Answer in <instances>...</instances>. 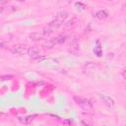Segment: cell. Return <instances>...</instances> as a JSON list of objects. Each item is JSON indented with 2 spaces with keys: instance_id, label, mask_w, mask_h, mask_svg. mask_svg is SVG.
Here are the masks:
<instances>
[{
  "instance_id": "23",
  "label": "cell",
  "mask_w": 126,
  "mask_h": 126,
  "mask_svg": "<svg viewBox=\"0 0 126 126\" xmlns=\"http://www.w3.org/2000/svg\"><path fill=\"white\" fill-rule=\"evenodd\" d=\"M16 1H19V2H24V1H26V0H16Z\"/></svg>"
},
{
  "instance_id": "22",
  "label": "cell",
  "mask_w": 126,
  "mask_h": 126,
  "mask_svg": "<svg viewBox=\"0 0 126 126\" xmlns=\"http://www.w3.org/2000/svg\"><path fill=\"white\" fill-rule=\"evenodd\" d=\"M64 1H65L66 3H71V2L73 1V0H64Z\"/></svg>"
},
{
  "instance_id": "20",
  "label": "cell",
  "mask_w": 126,
  "mask_h": 126,
  "mask_svg": "<svg viewBox=\"0 0 126 126\" xmlns=\"http://www.w3.org/2000/svg\"><path fill=\"white\" fill-rule=\"evenodd\" d=\"M8 2V0H0V4H1V6H3L4 4H6Z\"/></svg>"
},
{
  "instance_id": "3",
  "label": "cell",
  "mask_w": 126,
  "mask_h": 126,
  "mask_svg": "<svg viewBox=\"0 0 126 126\" xmlns=\"http://www.w3.org/2000/svg\"><path fill=\"white\" fill-rule=\"evenodd\" d=\"M28 49L29 47L25 44H16L10 48V51L15 55H24L28 53Z\"/></svg>"
},
{
  "instance_id": "24",
  "label": "cell",
  "mask_w": 126,
  "mask_h": 126,
  "mask_svg": "<svg viewBox=\"0 0 126 126\" xmlns=\"http://www.w3.org/2000/svg\"><path fill=\"white\" fill-rule=\"evenodd\" d=\"M104 1H110V0H104Z\"/></svg>"
},
{
  "instance_id": "12",
  "label": "cell",
  "mask_w": 126,
  "mask_h": 126,
  "mask_svg": "<svg viewBox=\"0 0 126 126\" xmlns=\"http://www.w3.org/2000/svg\"><path fill=\"white\" fill-rule=\"evenodd\" d=\"M33 117L34 116L30 115V116H26V117H21V118H19V120H20V122H22V123H24L26 125H29V124H31L32 122Z\"/></svg>"
},
{
  "instance_id": "21",
  "label": "cell",
  "mask_w": 126,
  "mask_h": 126,
  "mask_svg": "<svg viewBox=\"0 0 126 126\" xmlns=\"http://www.w3.org/2000/svg\"><path fill=\"white\" fill-rule=\"evenodd\" d=\"M122 77H123V79L126 81V70H124V71L122 72Z\"/></svg>"
},
{
  "instance_id": "18",
  "label": "cell",
  "mask_w": 126,
  "mask_h": 126,
  "mask_svg": "<svg viewBox=\"0 0 126 126\" xmlns=\"http://www.w3.org/2000/svg\"><path fill=\"white\" fill-rule=\"evenodd\" d=\"M75 6H76V7H82V9H85V8H86V6H85L83 3H81V2H77V3L75 4Z\"/></svg>"
},
{
  "instance_id": "15",
  "label": "cell",
  "mask_w": 126,
  "mask_h": 126,
  "mask_svg": "<svg viewBox=\"0 0 126 126\" xmlns=\"http://www.w3.org/2000/svg\"><path fill=\"white\" fill-rule=\"evenodd\" d=\"M53 31H54L53 29H51L50 27H47V28L43 29V31H42V33H43V34L45 35V37H46V36H49V35H50V34L53 32Z\"/></svg>"
},
{
  "instance_id": "13",
  "label": "cell",
  "mask_w": 126,
  "mask_h": 126,
  "mask_svg": "<svg viewBox=\"0 0 126 126\" xmlns=\"http://www.w3.org/2000/svg\"><path fill=\"white\" fill-rule=\"evenodd\" d=\"M76 22H77V18H76V17H72L70 20H68V21L64 24V27H65V28H67V29L72 28V27L76 24Z\"/></svg>"
},
{
  "instance_id": "16",
  "label": "cell",
  "mask_w": 126,
  "mask_h": 126,
  "mask_svg": "<svg viewBox=\"0 0 126 126\" xmlns=\"http://www.w3.org/2000/svg\"><path fill=\"white\" fill-rule=\"evenodd\" d=\"M46 59V57L45 56H42V55H39L38 57H36L35 59H33L32 61L33 62H36V63H40V62H42L43 60H45Z\"/></svg>"
},
{
  "instance_id": "1",
  "label": "cell",
  "mask_w": 126,
  "mask_h": 126,
  "mask_svg": "<svg viewBox=\"0 0 126 126\" xmlns=\"http://www.w3.org/2000/svg\"><path fill=\"white\" fill-rule=\"evenodd\" d=\"M74 100L76 101V103L83 109V110H86V111H89V110H92L93 109V103L85 98V97H81V96H74L73 97Z\"/></svg>"
},
{
  "instance_id": "14",
  "label": "cell",
  "mask_w": 126,
  "mask_h": 126,
  "mask_svg": "<svg viewBox=\"0 0 126 126\" xmlns=\"http://www.w3.org/2000/svg\"><path fill=\"white\" fill-rule=\"evenodd\" d=\"M96 44H97V46H95V47H94V52L96 54V56H97V57H100V56L102 55V50H101V48H100L99 41H96Z\"/></svg>"
},
{
  "instance_id": "4",
  "label": "cell",
  "mask_w": 126,
  "mask_h": 126,
  "mask_svg": "<svg viewBox=\"0 0 126 126\" xmlns=\"http://www.w3.org/2000/svg\"><path fill=\"white\" fill-rule=\"evenodd\" d=\"M96 67H97V65L95 63H94V62H86L82 66V70H83L84 74L91 75V74L94 73V71L96 70Z\"/></svg>"
},
{
  "instance_id": "5",
  "label": "cell",
  "mask_w": 126,
  "mask_h": 126,
  "mask_svg": "<svg viewBox=\"0 0 126 126\" xmlns=\"http://www.w3.org/2000/svg\"><path fill=\"white\" fill-rule=\"evenodd\" d=\"M56 44H59V42H58V36H55V37L46 39L44 41V43H43V47L46 48V49H51Z\"/></svg>"
},
{
  "instance_id": "7",
  "label": "cell",
  "mask_w": 126,
  "mask_h": 126,
  "mask_svg": "<svg viewBox=\"0 0 126 126\" xmlns=\"http://www.w3.org/2000/svg\"><path fill=\"white\" fill-rule=\"evenodd\" d=\"M108 13L107 11L105 10H99L97 11L95 14H94V18H96L97 20H100V21H103V20H106L108 18Z\"/></svg>"
},
{
  "instance_id": "11",
  "label": "cell",
  "mask_w": 126,
  "mask_h": 126,
  "mask_svg": "<svg viewBox=\"0 0 126 126\" xmlns=\"http://www.w3.org/2000/svg\"><path fill=\"white\" fill-rule=\"evenodd\" d=\"M17 10V7H15V6H8V7H1V14L3 15L5 12L6 13H13V12H15Z\"/></svg>"
},
{
  "instance_id": "17",
  "label": "cell",
  "mask_w": 126,
  "mask_h": 126,
  "mask_svg": "<svg viewBox=\"0 0 126 126\" xmlns=\"http://www.w3.org/2000/svg\"><path fill=\"white\" fill-rule=\"evenodd\" d=\"M12 78H13L12 75H3V76H1L2 81H8V80H11Z\"/></svg>"
},
{
  "instance_id": "25",
  "label": "cell",
  "mask_w": 126,
  "mask_h": 126,
  "mask_svg": "<svg viewBox=\"0 0 126 126\" xmlns=\"http://www.w3.org/2000/svg\"><path fill=\"white\" fill-rule=\"evenodd\" d=\"M125 24H126V21H125Z\"/></svg>"
},
{
  "instance_id": "10",
  "label": "cell",
  "mask_w": 126,
  "mask_h": 126,
  "mask_svg": "<svg viewBox=\"0 0 126 126\" xmlns=\"http://www.w3.org/2000/svg\"><path fill=\"white\" fill-rule=\"evenodd\" d=\"M62 23H63V22H61V21L55 19V20L51 21V22L48 24V27H50L51 29L55 30V29H58L59 27H61V26H62Z\"/></svg>"
},
{
  "instance_id": "19",
  "label": "cell",
  "mask_w": 126,
  "mask_h": 126,
  "mask_svg": "<svg viewBox=\"0 0 126 126\" xmlns=\"http://www.w3.org/2000/svg\"><path fill=\"white\" fill-rule=\"evenodd\" d=\"M121 10H122V12H126V3H124V4L122 5Z\"/></svg>"
},
{
  "instance_id": "2",
  "label": "cell",
  "mask_w": 126,
  "mask_h": 126,
  "mask_svg": "<svg viewBox=\"0 0 126 126\" xmlns=\"http://www.w3.org/2000/svg\"><path fill=\"white\" fill-rule=\"evenodd\" d=\"M98 96L101 99V101L103 102V104L106 106L107 109L113 110V108H114V100H113L112 97H110L109 95H107L105 94H101V93H98Z\"/></svg>"
},
{
  "instance_id": "6",
  "label": "cell",
  "mask_w": 126,
  "mask_h": 126,
  "mask_svg": "<svg viewBox=\"0 0 126 126\" xmlns=\"http://www.w3.org/2000/svg\"><path fill=\"white\" fill-rule=\"evenodd\" d=\"M28 55L31 57L32 60L35 59L36 57L39 56V50H38V48L35 47V46H31V47H29V49H28Z\"/></svg>"
},
{
  "instance_id": "9",
  "label": "cell",
  "mask_w": 126,
  "mask_h": 126,
  "mask_svg": "<svg viewBox=\"0 0 126 126\" xmlns=\"http://www.w3.org/2000/svg\"><path fill=\"white\" fill-rule=\"evenodd\" d=\"M68 17H69V13L67 11H60V12H58L56 14V18L55 19L56 20H59L61 22H64Z\"/></svg>"
},
{
  "instance_id": "8",
  "label": "cell",
  "mask_w": 126,
  "mask_h": 126,
  "mask_svg": "<svg viewBox=\"0 0 126 126\" xmlns=\"http://www.w3.org/2000/svg\"><path fill=\"white\" fill-rule=\"evenodd\" d=\"M45 35L42 33V32H32L30 34V38L33 41H40L42 39H44Z\"/></svg>"
}]
</instances>
